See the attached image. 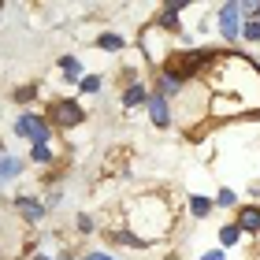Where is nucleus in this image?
Wrapping results in <instances>:
<instances>
[{"label":"nucleus","instance_id":"6ab92c4d","mask_svg":"<svg viewBox=\"0 0 260 260\" xmlns=\"http://www.w3.org/2000/svg\"><path fill=\"white\" fill-rule=\"evenodd\" d=\"M60 71H63L67 78H78V75H82V71H78V60H75V56H67V60H60Z\"/></svg>","mask_w":260,"mask_h":260},{"label":"nucleus","instance_id":"9d476101","mask_svg":"<svg viewBox=\"0 0 260 260\" xmlns=\"http://www.w3.org/2000/svg\"><path fill=\"white\" fill-rule=\"evenodd\" d=\"M19 171H22V160H15V156H0V186L11 182V179H19Z\"/></svg>","mask_w":260,"mask_h":260},{"label":"nucleus","instance_id":"6e6552de","mask_svg":"<svg viewBox=\"0 0 260 260\" xmlns=\"http://www.w3.org/2000/svg\"><path fill=\"white\" fill-rule=\"evenodd\" d=\"M145 104H149V115H152V123H156V126H168V123H171V112H168V97L152 93V97H149Z\"/></svg>","mask_w":260,"mask_h":260},{"label":"nucleus","instance_id":"20e7f679","mask_svg":"<svg viewBox=\"0 0 260 260\" xmlns=\"http://www.w3.org/2000/svg\"><path fill=\"white\" fill-rule=\"evenodd\" d=\"M49 119H52V126L71 130V126L86 123V112H82V104H78V101H56L52 108H49Z\"/></svg>","mask_w":260,"mask_h":260},{"label":"nucleus","instance_id":"4be33fe9","mask_svg":"<svg viewBox=\"0 0 260 260\" xmlns=\"http://www.w3.org/2000/svg\"><path fill=\"white\" fill-rule=\"evenodd\" d=\"M216 201H219V205H227V208H231V205H234V193H231V190H219V197H216Z\"/></svg>","mask_w":260,"mask_h":260},{"label":"nucleus","instance_id":"5701e85b","mask_svg":"<svg viewBox=\"0 0 260 260\" xmlns=\"http://www.w3.org/2000/svg\"><path fill=\"white\" fill-rule=\"evenodd\" d=\"M82 260H115V256H108V253H93V249H89V253L82 256Z\"/></svg>","mask_w":260,"mask_h":260},{"label":"nucleus","instance_id":"2eb2a0df","mask_svg":"<svg viewBox=\"0 0 260 260\" xmlns=\"http://www.w3.org/2000/svg\"><path fill=\"white\" fill-rule=\"evenodd\" d=\"M78 89H82V93H97V89H101V75H82V78H78Z\"/></svg>","mask_w":260,"mask_h":260},{"label":"nucleus","instance_id":"a878e982","mask_svg":"<svg viewBox=\"0 0 260 260\" xmlns=\"http://www.w3.org/2000/svg\"><path fill=\"white\" fill-rule=\"evenodd\" d=\"M256 22H260V19H256Z\"/></svg>","mask_w":260,"mask_h":260},{"label":"nucleus","instance_id":"dca6fc26","mask_svg":"<svg viewBox=\"0 0 260 260\" xmlns=\"http://www.w3.org/2000/svg\"><path fill=\"white\" fill-rule=\"evenodd\" d=\"M30 160L34 164H49L52 160V149L49 145H30Z\"/></svg>","mask_w":260,"mask_h":260},{"label":"nucleus","instance_id":"4468645a","mask_svg":"<svg viewBox=\"0 0 260 260\" xmlns=\"http://www.w3.org/2000/svg\"><path fill=\"white\" fill-rule=\"evenodd\" d=\"M238 238H242V227H238V223H231V227L219 231V242H223V245H234Z\"/></svg>","mask_w":260,"mask_h":260},{"label":"nucleus","instance_id":"aec40b11","mask_svg":"<svg viewBox=\"0 0 260 260\" xmlns=\"http://www.w3.org/2000/svg\"><path fill=\"white\" fill-rule=\"evenodd\" d=\"M242 15H249V19H260V0H249V4H242Z\"/></svg>","mask_w":260,"mask_h":260},{"label":"nucleus","instance_id":"a211bd4d","mask_svg":"<svg viewBox=\"0 0 260 260\" xmlns=\"http://www.w3.org/2000/svg\"><path fill=\"white\" fill-rule=\"evenodd\" d=\"M242 38H245V41H260V22H256V19H249V22L242 26Z\"/></svg>","mask_w":260,"mask_h":260},{"label":"nucleus","instance_id":"7ed1b4c3","mask_svg":"<svg viewBox=\"0 0 260 260\" xmlns=\"http://www.w3.org/2000/svg\"><path fill=\"white\" fill-rule=\"evenodd\" d=\"M15 134L19 138H30V145H49V123L34 112H22L15 119Z\"/></svg>","mask_w":260,"mask_h":260},{"label":"nucleus","instance_id":"f03ea898","mask_svg":"<svg viewBox=\"0 0 260 260\" xmlns=\"http://www.w3.org/2000/svg\"><path fill=\"white\" fill-rule=\"evenodd\" d=\"M219 60L216 49H193V52H171L168 63H164V75H171L175 82H190L197 71H208Z\"/></svg>","mask_w":260,"mask_h":260},{"label":"nucleus","instance_id":"b1692460","mask_svg":"<svg viewBox=\"0 0 260 260\" xmlns=\"http://www.w3.org/2000/svg\"><path fill=\"white\" fill-rule=\"evenodd\" d=\"M201 260H227V256H223V249H212V253H205Z\"/></svg>","mask_w":260,"mask_h":260},{"label":"nucleus","instance_id":"f3484780","mask_svg":"<svg viewBox=\"0 0 260 260\" xmlns=\"http://www.w3.org/2000/svg\"><path fill=\"white\" fill-rule=\"evenodd\" d=\"M11 97H15L19 104H26V101H34V97H38V86H34V82H30V86H19L15 93H11Z\"/></svg>","mask_w":260,"mask_h":260},{"label":"nucleus","instance_id":"0eeeda50","mask_svg":"<svg viewBox=\"0 0 260 260\" xmlns=\"http://www.w3.org/2000/svg\"><path fill=\"white\" fill-rule=\"evenodd\" d=\"M238 227L242 234H260V205H238Z\"/></svg>","mask_w":260,"mask_h":260},{"label":"nucleus","instance_id":"423d86ee","mask_svg":"<svg viewBox=\"0 0 260 260\" xmlns=\"http://www.w3.org/2000/svg\"><path fill=\"white\" fill-rule=\"evenodd\" d=\"M15 208L26 223H38V219H45V212H49V205H41L38 197H15Z\"/></svg>","mask_w":260,"mask_h":260},{"label":"nucleus","instance_id":"1a4fd4ad","mask_svg":"<svg viewBox=\"0 0 260 260\" xmlns=\"http://www.w3.org/2000/svg\"><path fill=\"white\" fill-rule=\"evenodd\" d=\"M141 101H149L145 86H141V82H130V86H126V93H123V108H138Z\"/></svg>","mask_w":260,"mask_h":260},{"label":"nucleus","instance_id":"412c9836","mask_svg":"<svg viewBox=\"0 0 260 260\" xmlns=\"http://www.w3.org/2000/svg\"><path fill=\"white\" fill-rule=\"evenodd\" d=\"M78 231L89 234V231H93V219H89V216H78Z\"/></svg>","mask_w":260,"mask_h":260},{"label":"nucleus","instance_id":"ddd939ff","mask_svg":"<svg viewBox=\"0 0 260 260\" xmlns=\"http://www.w3.org/2000/svg\"><path fill=\"white\" fill-rule=\"evenodd\" d=\"M97 45H101V49H108V52H123V38H119V34H101Z\"/></svg>","mask_w":260,"mask_h":260},{"label":"nucleus","instance_id":"9b49d317","mask_svg":"<svg viewBox=\"0 0 260 260\" xmlns=\"http://www.w3.org/2000/svg\"><path fill=\"white\" fill-rule=\"evenodd\" d=\"M108 238L123 242V245H134V249H145L149 245V238H138V234H130V231H108Z\"/></svg>","mask_w":260,"mask_h":260},{"label":"nucleus","instance_id":"f257e3e1","mask_svg":"<svg viewBox=\"0 0 260 260\" xmlns=\"http://www.w3.org/2000/svg\"><path fill=\"white\" fill-rule=\"evenodd\" d=\"M212 112L216 115H242L260 119V67L249 56L219 52V60L208 71Z\"/></svg>","mask_w":260,"mask_h":260},{"label":"nucleus","instance_id":"39448f33","mask_svg":"<svg viewBox=\"0 0 260 260\" xmlns=\"http://www.w3.org/2000/svg\"><path fill=\"white\" fill-rule=\"evenodd\" d=\"M242 4L238 0H231V4H223L219 8V34H223V41H238L242 38Z\"/></svg>","mask_w":260,"mask_h":260},{"label":"nucleus","instance_id":"393cba45","mask_svg":"<svg viewBox=\"0 0 260 260\" xmlns=\"http://www.w3.org/2000/svg\"><path fill=\"white\" fill-rule=\"evenodd\" d=\"M30 260H49V256H45V253H34V256H30Z\"/></svg>","mask_w":260,"mask_h":260},{"label":"nucleus","instance_id":"f8f14e48","mask_svg":"<svg viewBox=\"0 0 260 260\" xmlns=\"http://www.w3.org/2000/svg\"><path fill=\"white\" fill-rule=\"evenodd\" d=\"M212 208H216V205H212V201H208V197H190V212H193V216H197V219H205V216H208V212H212Z\"/></svg>","mask_w":260,"mask_h":260}]
</instances>
